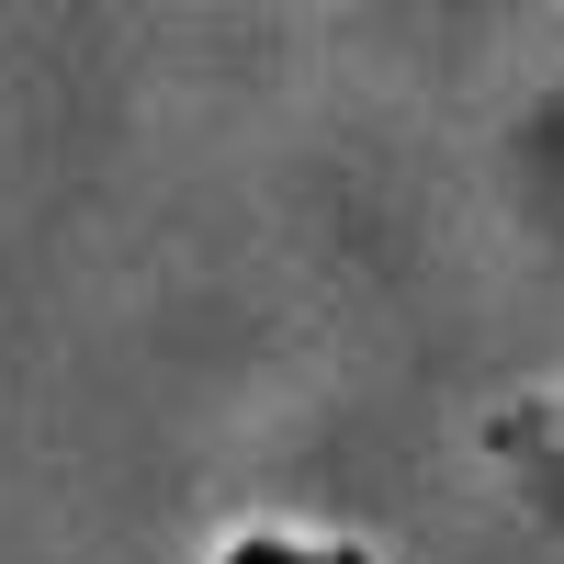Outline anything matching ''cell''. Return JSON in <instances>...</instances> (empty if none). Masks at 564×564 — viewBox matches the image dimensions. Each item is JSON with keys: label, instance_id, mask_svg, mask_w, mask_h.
Here are the masks:
<instances>
[{"label": "cell", "instance_id": "6da1fadb", "mask_svg": "<svg viewBox=\"0 0 564 564\" xmlns=\"http://www.w3.org/2000/svg\"><path fill=\"white\" fill-rule=\"evenodd\" d=\"M486 463L508 486H520V508L542 531H564V384L553 395H508V406H486Z\"/></svg>", "mask_w": 564, "mask_h": 564}, {"label": "cell", "instance_id": "7a4b0ae2", "mask_svg": "<svg viewBox=\"0 0 564 564\" xmlns=\"http://www.w3.org/2000/svg\"><path fill=\"white\" fill-rule=\"evenodd\" d=\"M215 564H384L372 542H327V531H226Z\"/></svg>", "mask_w": 564, "mask_h": 564}]
</instances>
